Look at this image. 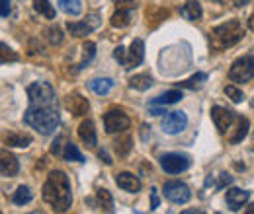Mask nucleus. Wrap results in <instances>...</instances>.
<instances>
[{"label": "nucleus", "mask_w": 254, "mask_h": 214, "mask_svg": "<svg viewBox=\"0 0 254 214\" xmlns=\"http://www.w3.org/2000/svg\"><path fill=\"white\" fill-rule=\"evenodd\" d=\"M247 213H249V214H254V205L251 207V209H249V211H247Z\"/></svg>", "instance_id": "nucleus-44"}, {"label": "nucleus", "mask_w": 254, "mask_h": 214, "mask_svg": "<svg viewBox=\"0 0 254 214\" xmlns=\"http://www.w3.org/2000/svg\"><path fill=\"white\" fill-rule=\"evenodd\" d=\"M180 99H182V92L170 90V92H164L162 95L155 97V99L151 101V105H170V103H176V101H180Z\"/></svg>", "instance_id": "nucleus-24"}, {"label": "nucleus", "mask_w": 254, "mask_h": 214, "mask_svg": "<svg viewBox=\"0 0 254 214\" xmlns=\"http://www.w3.org/2000/svg\"><path fill=\"white\" fill-rule=\"evenodd\" d=\"M249 134V119L247 117H239V121H237V125H235V128L229 132V142L231 144H239L245 136Z\"/></svg>", "instance_id": "nucleus-18"}, {"label": "nucleus", "mask_w": 254, "mask_h": 214, "mask_svg": "<svg viewBox=\"0 0 254 214\" xmlns=\"http://www.w3.org/2000/svg\"><path fill=\"white\" fill-rule=\"evenodd\" d=\"M126 53H127V51L124 49V47H122V45H120V47L114 51V59H116V61H120L122 64H124V61H126Z\"/></svg>", "instance_id": "nucleus-38"}, {"label": "nucleus", "mask_w": 254, "mask_h": 214, "mask_svg": "<svg viewBox=\"0 0 254 214\" xmlns=\"http://www.w3.org/2000/svg\"><path fill=\"white\" fill-rule=\"evenodd\" d=\"M114 80L112 78H94V80H90V90L98 95H106V93L112 92V88H114Z\"/></svg>", "instance_id": "nucleus-21"}, {"label": "nucleus", "mask_w": 254, "mask_h": 214, "mask_svg": "<svg viewBox=\"0 0 254 214\" xmlns=\"http://www.w3.org/2000/svg\"><path fill=\"white\" fill-rule=\"evenodd\" d=\"M159 207V191L157 187H151V211H157Z\"/></svg>", "instance_id": "nucleus-37"}, {"label": "nucleus", "mask_w": 254, "mask_h": 214, "mask_svg": "<svg viewBox=\"0 0 254 214\" xmlns=\"http://www.w3.org/2000/svg\"><path fill=\"white\" fill-rule=\"evenodd\" d=\"M207 80V74H203V72H197L195 76H191V78H188L186 82H182L180 86L182 88H199L203 82Z\"/></svg>", "instance_id": "nucleus-33"}, {"label": "nucleus", "mask_w": 254, "mask_h": 214, "mask_svg": "<svg viewBox=\"0 0 254 214\" xmlns=\"http://www.w3.org/2000/svg\"><path fill=\"white\" fill-rule=\"evenodd\" d=\"M2 18H8V14H10V0H2Z\"/></svg>", "instance_id": "nucleus-40"}, {"label": "nucleus", "mask_w": 254, "mask_h": 214, "mask_svg": "<svg viewBox=\"0 0 254 214\" xmlns=\"http://www.w3.org/2000/svg\"><path fill=\"white\" fill-rule=\"evenodd\" d=\"M129 150H131V138L129 136H122V138H118L116 140V152H118V156H127L129 154Z\"/></svg>", "instance_id": "nucleus-32"}, {"label": "nucleus", "mask_w": 254, "mask_h": 214, "mask_svg": "<svg viewBox=\"0 0 254 214\" xmlns=\"http://www.w3.org/2000/svg\"><path fill=\"white\" fill-rule=\"evenodd\" d=\"M129 125H131V119L124 109H110L104 115V128L108 134L124 132L126 128H129Z\"/></svg>", "instance_id": "nucleus-6"}, {"label": "nucleus", "mask_w": 254, "mask_h": 214, "mask_svg": "<svg viewBox=\"0 0 254 214\" xmlns=\"http://www.w3.org/2000/svg\"><path fill=\"white\" fill-rule=\"evenodd\" d=\"M116 6L118 8H124V10H135L137 8V2L135 0H118Z\"/></svg>", "instance_id": "nucleus-36"}, {"label": "nucleus", "mask_w": 254, "mask_h": 214, "mask_svg": "<svg viewBox=\"0 0 254 214\" xmlns=\"http://www.w3.org/2000/svg\"><path fill=\"white\" fill-rule=\"evenodd\" d=\"M63 158L66 160V162H84V156H82L80 150L76 148V144H72L70 140H68V142H66V146H64Z\"/></svg>", "instance_id": "nucleus-28"}, {"label": "nucleus", "mask_w": 254, "mask_h": 214, "mask_svg": "<svg viewBox=\"0 0 254 214\" xmlns=\"http://www.w3.org/2000/svg\"><path fill=\"white\" fill-rule=\"evenodd\" d=\"M59 8L68 16H78L82 12V2L80 0H59Z\"/></svg>", "instance_id": "nucleus-27"}, {"label": "nucleus", "mask_w": 254, "mask_h": 214, "mask_svg": "<svg viewBox=\"0 0 254 214\" xmlns=\"http://www.w3.org/2000/svg\"><path fill=\"white\" fill-rule=\"evenodd\" d=\"M45 37H47V41H49L51 45H61V43H63V31H61L59 26L47 28V30H45Z\"/></svg>", "instance_id": "nucleus-30"}, {"label": "nucleus", "mask_w": 254, "mask_h": 214, "mask_svg": "<svg viewBox=\"0 0 254 214\" xmlns=\"http://www.w3.org/2000/svg\"><path fill=\"white\" fill-rule=\"evenodd\" d=\"M94 55H96V45L92 41H86L84 47H82V61L78 64V68H84L88 62L94 59Z\"/></svg>", "instance_id": "nucleus-29"}, {"label": "nucleus", "mask_w": 254, "mask_h": 214, "mask_svg": "<svg viewBox=\"0 0 254 214\" xmlns=\"http://www.w3.org/2000/svg\"><path fill=\"white\" fill-rule=\"evenodd\" d=\"M143 59H145V43H143V39H133L129 51L126 53L124 68H127V70L135 68V66H139L143 62Z\"/></svg>", "instance_id": "nucleus-11"}, {"label": "nucleus", "mask_w": 254, "mask_h": 214, "mask_svg": "<svg viewBox=\"0 0 254 214\" xmlns=\"http://www.w3.org/2000/svg\"><path fill=\"white\" fill-rule=\"evenodd\" d=\"M162 113H166V111H164V109H159V107H151V115H157V117H159Z\"/></svg>", "instance_id": "nucleus-42"}, {"label": "nucleus", "mask_w": 254, "mask_h": 214, "mask_svg": "<svg viewBox=\"0 0 254 214\" xmlns=\"http://www.w3.org/2000/svg\"><path fill=\"white\" fill-rule=\"evenodd\" d=\"M78 136H80V140H82L88 148H94L96 142H98L94 123L90 121V119H86V121L80 123V125H78Z\"/></svg>", "instance_id": "nucleus-16"}, {"label": "nucleus", "mask_w": 254, "mask_h": 214, "mask_svg": "<svg viewBox=\"0 0 254 214\" xmlns=\"http://www.w3.org/2000/svg\"><path fill=\"white\" fill-rule=\"evenodd\" d=\"M188 127V115L184 111H168L162 119V132L178 134Z\"/></svg>", "instance_id": "nucleus-9"}, {"label": "nucleus", "mask_w": 254, "mask_h": 214, "mask_svg": "<svg viewBox=\"0 0 254 214\" xmlns=\"http://www.w3.org/2000/svg\"><path fill=\"white\" fill-rule=\"evenodd\" d=\"M160 166L166 173H180L184 170L190 168V156L186 154H178V152H170L164 154L160 158Z\"/></svg>", "instance_id": "nucleus-8"}, {"label": "nucleus", "mask_w": 254, "mask_h": 214, "mask_svg": "<svg viewBox=\"0 0 254 214\" xmlns=\"http://www.w3.org/2000/svg\"><path fill=\"white\" fill-rule=\"evenodd\" d=\"M33 199V193L30 187H26V185H22V187H18V191L14 193V197H12V203L14 205H28L30 201Z\"/></svg>", "instance_id": "nucleus-26"}, {"label": "nucleus", "mask_w": 254, "mask_h": 214, "mask_svg": "<svg viewBox=\"0 0 254 214\" xmlns=\"http://www.w3.org/2000/svg\"><path fill=\"white\" fill-rule=\"evenodd\" d=\"M243 37H245L243 24L239 20H227L225 24L211 30L209 41L215 51H223V49H229V47L237 45L239 41H243Z\"/></svg>", "instance_id": "nucleus-3"}, {"label": "nucleus", "mask_w": 254, "mask_h": 214, "mask_svg": "<svg viewBox=\"0 0 254 214\" xmlns=\"http://www.w3.org/2000/svg\"><path fill=\"white\" fill-rule=\"evenodd\" d=\"M16 61H18V55H16L6 43H2V45H0V62L6 64V62H16Z\"/></svg>", "instance_id": "nucleus-31"}, {"label": "nucleus", "mask_w": 254, "mask_h": 214, "mask_svg": "<svg viewBox=\"0 0 254 214\" xmlns=\"http://www.w3.org/2000/svg\"><path fill=\"white\" fill-rule=\"evenodd\" d=\"M116 183H118L120 189H124V191H127V193H139V189H141L139 177L133 175V173H129V171L118 173V175H116Z\"/></svg>", "instance_id": "nucleus-15"}, {"label": "nucleus", "mask_w": 254, "mask_h": 214, "mask_svg": "<svg viewBox=\"0 0 254 214\" xmlns=\"http://www.w3.org/2000/svg\"><path fill=\"white\" fill-rule=\"evenodd\" d=\"M239 117H241V115H237L235 111H229V109H225V107H219V105L211 107V119L215 123L219 134H227V136H229V132L235 128V125L239 121Z\"/></svg>", "instance_id": "nucleus-5"}, {"label": "nucleus", "mask_w": 254, "mask_h": 214, "mask_svg": "<svg viewBox=\"0 0 254 214\" xmlns=\"http://www.w3.org/2000/svg\"><path fill=\"white\" fill-rule=\"evenodd\" d=\"M98 156H100V158H102V160H104V162H106L108 166H110V164L114 162V160H112V158L108 156V152H106V150H100V152H98Z\"/></svg>", "instance_id": "nucleus-41"}, {"label": "nucleus", "mask_w": 254, "mask_h": 214, "mask_svg": "<svg viewBox=\"0 0 254 214\" xmlns=\"http://www.w3.org/2000/svg\"><path fill=\"white\" fill-rule=\"evenodd\" d=\"M249 30L254 31V14L251 16V18H249Z\"/></svg>", "instance_id": "nucleus-43"}, {"label": "nucleus", "mask_w": 254, "mask_h": 214, "mask_svg": "<svg viewBox=\"0 0 254 214\" xmlns=\"http://www.w3.org/2000/svg\"><path fill=\"white\" fill-rule=\"evenodd\" d=\"M129 24H131V10L118 8L116 14L112 16V26L114 28H127Z\"/></svg>", "instance_id": "nucleus-25"}, {"label": "nucleus", "mask_w": 254, "mask_h": 214, "mask_svg": "<svg viewBox=\"0 0 254 214\" xmlns=\"http://www.w3.org/2000/svg\"><path fill=\"white\" fill-rule=\"evenodd\" d=\"M28 111L24 113V123L35 128L39 134H53L61 123L59 101L49 82H33L28 86Z\"/></svg>", "instance_id": "nucleus-1"}, {"label": "nucleus", "mask_w": 254, "mask_h": 214, "mask_svg": "<svg viewBox=\"0 0 254 214\" xmlns=\"http://www.w3.org/2000/svg\"><path fill=\"white\" fill-rule=\"evenodd\" d=\"M151 86H153V78H151V74H147V72H141V74H135V76L129 78V88H131V90L145 92V90H149Z\"/></svg>", "instance_id": "nucleus-20"}, {"label": "nucleus", "mask_w": 254, "mask_h": 214, "mask_svg": "<svg viewBox=\"0 0 254 214\" xmlns=\"http://www.w3.org/2000/svg\"><path fill=\"white\" fill-rule=\"evenodd\" d=\"M41 195H43V201L51 205L55 213H66L72 205V193H70V183L66 173L61 170L51 171L43 183Z\"/></svg>", "instance_id": "nucleus-2"}, {"label": "nucleus", "mask_w": 254, "mask_h": 214, "mask_svg": "<svg viewBox=\"0 0 254 214\" xmlns=\"http://www.w3.org/2000/svg\"><path fill=\"white\" fill-rule=\"evenodd\" d=\"M229 78H231L233 82H243V84L253 80L254 78V49L249 55L237 59V61L231 64V68H229Z\"/></svg>", "instance_id": "nucleus-4"}, {"label": "nucleus", "mask_w": 254, "mask_h": 214, "mask_svg": "<svg viewBox=\"0 0 254 214\" xmlns=\"http://www.w3.org/2000/svg\"><path fill=\"white\" fill-rule=\"evenodd\" d=\"M225 95L233 101V103H241V101H245V93L241 92L237 86H225Z\"/></svg>", "instance_id": "nucleus-34"}, {"label": "nucleus", "mask_w": 254, "mask_h": 214, "mask_svg": "<svg viewBox=\"0 0 254 214\" xmlns=\"http://www.w3.org/2000/svg\"><path fill=\"white\" fill-rule=\"evenodd\" d=\"M4 144L14 146V148H28L32 144V136L26 132H18V130H10L4 134Z\"/></svg>", "instance_id": "nucleus-17"}, {"label": "nucleus", "mask_w": 254, "mask_h": 214, "mask_svg": "<svg viewBox=\"0 0 254 214\" xmlns=\"http://www.w3.org/2000/svg\"><path fill=\"white\" fill-rule=\"evenodd\" d=\"M233 183V177L231 175H227V173H221V181H219V185H217V189H223L225 185Z\"/></svg>", "instance_id": "nucleus-39"}, {"label": "nucleus", "mask_w": 254, "mask_h": 214, "mask_svg": "<svg viewBox=\"0 0 254 214\" xmlns=\"http://www.w3.org/2000/svg\"><path fill=\"white\" fill-rule=\"evenodd\" d=\"M66 136L64 134H59L57 138H55V142H53V146H51V152L55 154V156H63V150L64 146H66Z\"/></svg>", "instance_id": "nucleus-35"}, {"label": "nucleus", "mask_w": 254, "mask_h": 214, "mask_svg": "<svg viewBox=\"0 0 254 214\" xmlns=\"http://www.w3.org/2000/svg\"><path fill=\"white\" fill-rule=\"evenodd\" d=\"M96 205L102 211H106V213H112L114 211V197L110 195L108 189H98L96 191Z\"/></svg>", "instance_id": "nucleus-22"}, {"label": "nucleus", "mask_w": 254, "mask_h": 214, "mask_svg": "<svg viewBox=\"0 0 254 214\" xmlns=\"http://www.w3.org/2000/svg\"><path fill=\"white\" fill-rule=\"evenodd\" d=\"M64 107H66L74 117H82V115L88 113L90 103H88L86 97H82L80 93L74 92V93H68V95L64 97Z\"/></svg>", "instance_id": "nucleus-12"}, {"label": "nucleus", "mask_w": 254, "mask_h": 214, "mask_svg": "<svg viewBox=\"0 0 254 214\" xmlns=\"http://www.w3.org/2000/svg\"><path fill=\"white\" fill-rule=\"evenodd\" d=\"M164 197L174 205H184L191 199L190 187L182 181H166L164 183Z\"/></svg>", "instance_id": "nucleus-7"}, {"label": "nucleus", "mask_w": 254, "mask_h": 214, "mask_svg": "<svg viewBox=\"0 0 254 214\" xmlns=\"http://www.w3.org/2000/svg\"><path fill=\"white\" fill-rule=\"evenodd\" d=\"M0 171L4 177H14L18 171H20V164H18V158L14 154L2 150L0 154Z\"/></svg>", "instance_id": "nucleus-14"}, {"label": "nucleus", "mask_w": 254, "mask_h": 214, "mask_svg": "<svg viewBox=\"0 0 254 214\" xmlns=\"http://www.w3.org/2000/svg\"><path fill=\"white\" fill-rule=\"evenodd\" d=\"M33 10L39 16H45L47 20H55V8L51 6L49 0H33Z\"/></svg>", "instance_id": "nucleus-23"}, {"label": "nucleus", "mask_w": 254, "mask_h": 214, "mask_svg": "<svg viewBox=\"0 0 254 214\" xmlns=\"http://www.w3.org/2000/svg\"><path fill=\"white\" fill-rule=\"evenodd\" d=\"M100 24H102L100 16L98 14H90L84 22H68L66 24V30H68V33L72 37H86V35H90L94 30H98Z\"/></svg>", "instance_id": "nucleus-10"}, {"label": "nucleus", "mask_w": 254, "mask_h": 214, "mask_svg": "<svg viewBox=\"0 0 254 214\" xmlns=\"http://www.w3.org/2000/svg\"><path fill=\"white\" fill-rule=\"evenodd\" d=\"M249 197H251V191H245V189H239V187H233V189H229L227 191V197H225V203H227V207L231 209V211H241L243 209V205L249 201Z\"/></svg>", "instance_id": "nucleus-13"}, {"label": "nucleus", "mask_w": 254, "mask_h": 214, "mask_svg": "<svg viewBox=\"0 0 254 214\" xmlns=\"http://www.w3.org/2000/svg\"><path fill=\"white\" fill-rule=\"evenodd\" d=\"M201 4L197 2V0H188L182 8H180V16L184 18V20H190V22H197L199 18H201Z\"/></svg>", "instance_id": "nucleus-19"}]
</instances>
